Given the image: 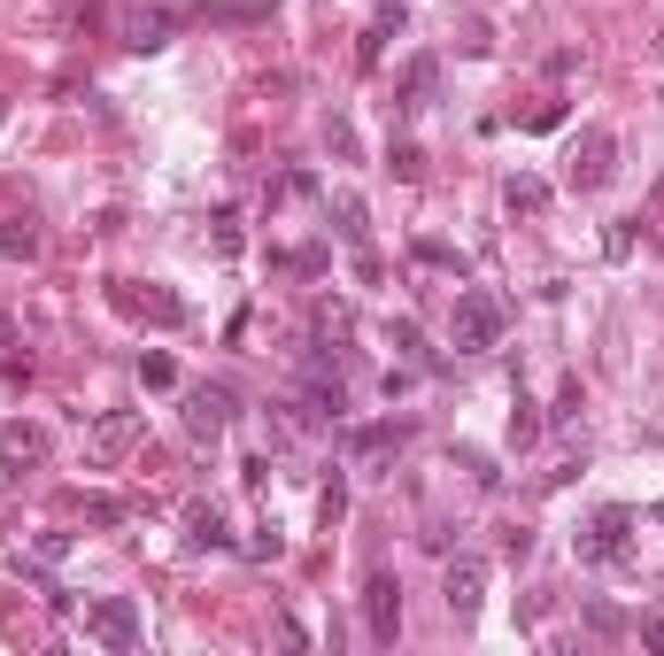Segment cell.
I'll return each mask as SVG.
<instances>
[{
    "instance_id": "8992f818",
    "label": "cell",
    "mask_w": 664,
    "mask_h": 656,
    "mask_svg": "<svg viewBox=\"0 0 664 656\" xmlns=\"http://www.w3.org/2000/svg\"><path fill=\"white\" fill-rule=\"evenodd\" d=\"M86 633H94L101 648H139V603H132V595H101V603L86 610Z\"/></svg>"
},
{
    "instance_id": "44dd1931",
    "label": "cell",
    "mask_w": 664,
    "mask_h": 656,
    "mask_svg": "<svg viewBox=\"0 0 664 656\" xmlns=\"http://www.w3.org/2000/svg\"><path fill=\"white\" fill-rule=\"evenodd\" d=\"M549 425H556V433H571V425H579V379H571V386L556 394V409H549Z\"/></svg>"
},
{
    "instance_id": "cb8c5ba5",
    "label": "cell",
    "mask_w": 664,
    "mask_h": 656,
    "mask_svg": "<svg viewBox=\"0 0 664 656\" xmlns=\"http://www.w3.org/2000/svg\"><path fill=\"white\" fill-rule=\"evenodd\" d=\"M456 463H464V471H471V479H479V486H494V479H503V471H494V463H487V456H479V448H456Z\"/></svg>"
},
{
    "instance_id": "3957f363",
    "label": "cell",
    "mask_w": 664,
    "mask_h": 656,
    "mask_svg": "<svg viewBox=\"0 0 664 656\" xmlns=\"http://www.w3.org/2000/svg\"><path fill=\"white\" fill-rule=\"evenodd\" d=\"M626 548H634V510L626 503L595 510L588 533H579V556H588V564H626Z\"/></svg>"
},
{
    "instance_id": "484cf974",
    "label": "cell",
    "mask_w": 664,
    "mask_h": 656,
    "mask_svg": "<svg viewBox=\"0 0 664 656\" xmlns=\"http://www.w3.org/2000/svg\"><path fill=\"white\" fill-rule=\"evenodd\" d=\"M286 541H279V525H256V541H247V556H279Z\"/></svg>"
},
{
    "instance_id": "9a60e30c",
    "label": "cell",
    "mask_w": 664,
    "mask_h": 656,
    "mask_svg": "<svg viewBox=\"0 0 664 656\" xmlns=\"http://www.w3.org/2000/svg\"><path fill=\"white\" fill-rule=\"evenodd\" d=\"M402 441H409V425H394V418H386V425H356V433H348V456H386V448H402Z\"/></svg>"
},
{
    "instance_id": "7c38bea8",
    "label": "cell",
    "mask_w": 664,
    "mask_h": 656,
    "mask_svg": "<svg viewBox=\"0 0 664 656\" xmlns=\"http://www.w3.org/2000/svg\"><path fill=\"white\" fill-rule=\"evenodd\" d=\"M116 301H124L132 317H155V324H186V301H179V294H132V286H124Z\"/></svg>"
},
{
    "instance_id": "9c48e42d",
    "label": "cell",
    "mask_w": 664,
    "mask_h": 656,
    "mask_svg": "<svg viewBox=\"0 0 664 656\" xmlns=\"http://www.w3.org/2000/svg\"><path fill=\"white\" fill-rule=\"evenodd\" d=\"M179 24H186V9H132L124 16V47L132 54H155V47H171Z\"/></svg>"
},
{
    "instance_id": "30bf717a",
    "label": "cell",
    "mask_w": 664,
    "mask_h": 656,
    "mask_svg": "<svg viewBox=\"0 0 664 656\" xmlns=\"http://www.w3.org/2000/svg\"><path fill=\"white\" fill-rule=\"evenodd\" d=\"M47 456V433L39 425H0V471H24Z\"/></svg>"
},
{
    "instance_id": "5b68a950",
    "label": "cell",
    "mask_w": 664,
    "mask_h": 656,
    "mask_svg": "<svg viewBox=\"0 0 664 656\" xmlns=\"http://www.w3.org/2000/svg\"><path fill=\"white\" fill-rule=\"evenodd\" d=\"M179 418H186V433H194V441H217V433L232 425V394L201 379V386H186V394H179Z\"/></svg>"
},
{
    "instance_id": "52a82bcc",
    "label": "cell",
    "mask_w": 664,
    "mask_h": 656,
    "mask_svg": "<svg viewBox=\"0 0 664 656\" xmlns=\"http://www.w3.org/2000/svg\"><path fill=\"white\" fill-rule=\"evenodd\" d=\"M441 595H448V610H456V618H471V610L487 603V556H448Z\"/></svg>"
},
{
    "instance_id": "7a4b0ae2",
    "label": "cell",
    "mask_w": 664,
    "mask_h": 656,
    "mask_svg": "<svg viewBox=\"0 0 664 656\" xmlns=\"http://www.w3.org/2000/svg\"><path fill=\"white\" fill-rule=\"evenodd\" d=\"M611 178H618V139L595 124V132L571 139V154H564V186H571V194H603Z\"/></svg>"
},
{
    "instance_id": "f546056e",
    "label": "cell",
    "mask_w": 664,
    "mask_h": 656,
    "mask_svg": "<svg viewBox=\"0 0 664 656\" xmlns=\"http://www.w3.org/2000/svg\"><path fill=\"white\" fill-rule=\"evenodd\" d=\"M649 518H656V525H664V503H649Z\"/></svg>"
},
{
    "instance_id": "277c9868",
    "label": "cell",
    "mask_w": 664,
    "mask_h": 656,
    "mask_svg": "<svg viewBox=\"0 0 664 656\" xmlns=\"http://www.w3.org/2000/svg\"><path fill=\"white\" fill-rule=\"evenodd\" d=\"M139 433H147L139 409H109V418H94V433H86V456L109 471V463H124V456L139 448Z\"/></svg>"
},
{
    "instance_id": "6da1fadb",
    "label": "cell",
    "mask_w": 664,
    "mask_h": 656,
    "mask_svg": "<svg viewBox=\"0 0 664 656\" xmlns=\"http://www.w3.org/2000/svg\"><path fill=\"white\" fill-rule=\"evenodd\" d=\"M503 324H511L503 294H487V286H456V317H448L456 356H487L494 341H503Z\"/></svg>"
},
{
    "instance_id": "83f0119b",
    "label": "cell",
    "mask_w": 664,
    "mask_h": 656,
    "mask_svg": "<svg viewBox=\"0 0 664 656\" xmlns=\"http://www.w3.org/2000/svg\"><path fill=\"white\" fill-rule=\"evenodd\" d=\"M70 556V533H39V564H62Z\"/></svg>"
},
{
    "instance_id": "ba28073f",
    "label": "cell",
    "mask_w": 664,
    "mask_h": 656,
    "mask_svg": "<svg viewBox=\"0 0 664 656\" xmlns=\"http://www.w3.org/2000/svg\"><path fill=\"white\" fill-rule=\"evenodd\" d=\"M364 626H371V641H394V626H402V580L394 571L364 580Z\"/></svg>"
},
{
    "instance_id": "f1b7e54d",
    "label": "cell",
    "mask_w": 664,
    "mask_h": 656,
    "mask_svg": "<svg viewBox=\"0 0 664 656\" xmlns=\"http://www.w3.org/2000/svg\"><path fill=\"white\" fill-rule=\"evenodd\" d=\"M641 641H649V648H664V618H649V626H641Z\"/></svg>"
},
{
    "instance_id": "ac0fdd59",
    "label": "cell",
    "mask_w": 664,
    "mask_h": 656,
    "mask_svg": "<svg viewBox=\"0 0 664 656\" xmlns=\"http://www.w3.org/2000/svg\"><path fill=\"white\" fill-rule=\"evenodd\" d=\"M139 379H147V386H179V363L162 356V348H147V356H139Z\"/></svg>"
},
{
    "instance_id": "d6986e66",
    "label": "cell",
    "mask_w": 664,
    "mask_h": 656,
    "mask_svg": "<svg viewBox=\"0 0 664 656\" xmlns=\"http://www.w3.org/2000/svg\"><path fill=\"white\" fill-rule=\"evenodd\" d=\"M541 425H549V418H533V401L518 394V409H511V441L526 448V441H541Z\"/></svg>"
},
{
    "instance_id": "2e32d148",
    "label": "cell",
    "mask_w": 664,
    "mask_h": 656,
    "mask_svg": "<svg viewBox=\"0 0 664 656\" xmlns=\"http://www.w3.org/2000/svg\"><path fill=\"white\" fill-rule=\"evenodd\" d=\"M433 86H441V70H433V62H409V77H402V109H433Z\"/></svg>"
},
{
    "instance_id": "8fae6325",
    "label": "cell",
    "mask_w": 664,
    "mask_h": 656,
    "mask_svg": "<svg viewBox=\"0 0 664 656\" xmlns=\"http://www.w3.org/2000/svg\"><path fill=\"white\" fill-rule=\"evenodd\" d=\"M186 548H232V533H224L217 503H194V510H186Z\"/></svg>"
},
{
    "instance_id": "e0dca14e",
    "label": "cell",
    "mask_w": 664,
    "mask_h": 656,
    "mask_svg": "<svg viewBox=\"0 0 664 656\" xmlns=\"http://www.w3.org/2000/svg\"><path fill=\"white\" fill-rule=\"evenodd\" d=\"M0 256H16V263L39 256V224L32 216H9V224H0Z\"/></svg>"
},
{
    "instance_id": "4316f807",
    "label": "cell",
    "mask_w": 664,
    "mask_h": 656,
    "mask_svg": "<svg viewBox=\"0 0 664 656\" xmlns=\"http://www.w3.org/2000/svg\"><path fill=\"white\" fill-rule=\"evenodd\" d=\"M526 124H533V132H556V124H564V101H541V109H533Z\"/></svg>"
},
{
    "instance_id": "5bb4252c",
    "label": "cell",
    "mask_w": 664,
    "mask_h": 656,
    "mask_svg": "<svg viewBox=\"0 0 664 656\" xmlns=\"http://www.w3.org/2000/svg\"><path fill=\"white\" fill-rule=\"evenodd\" d=\"M503 201H511V216H541V209H549V178H533V171H518V178L503 186Z\"/></svg>"
},
{
    "instance_id": "603a6c76",
    "label": "cell",
    "mask_w": 664,
    "mask_h": 656,
    "mask_svg": "<svg viewBox=\"0 0 664 656\" xmlns=\"http://www.w3.org/2000/svg\"><path fill=\"white\" fill-rule=\"evenodd\" d=\"M86 518H94V525H124V503H116V495H86Z\"/></svg>"
},
{
    "instance_id": "7402d4cb",
    "label": "cell",
    "mask_w": 664,
    "mask_h": 656,
    "mask_svg": "<svg viewBox=\"0 0 664 656\" xmlns=\"http://www.w3.org/2000/svg\"><path fill=\"white\" fill-rule=\"evenodd\" d=\"M332 216H341V239H364V201H356V194L332 201Z\"/></svg>"
},
{
    "instance_id": "ffe728a7",
    "label": "cell",
    "mask_w": 664,
    "mask_h": 656,
    "mask_svg": "<svg viewBox=\"0 0 664 656\" xmlns=\"http://www.w3.org/2000/svg\"><path fill=\"white\" fill-rule=\"evenodd\" d=\"M634 239H641V232H634V216H626V224H611V232H603V256H611V263H626V256H634Z\"/></svg>"
},
{
    "instance_id": "4fadbf2b",
    "label": "cell",
    "mask_w": 664,
    "mask_h": 656,
    "mask_svg": "<svg viewBox=\"0 0 664 656\" xmlns=\"http://www.w3.org/2000/svg\"><path fill=\"white\" fill-rule=\"evenodd\" d=\"M386 39H402V9H379V16H371V32H364V47H356V62H364V70H379V54H386Z\"/></svg>"
},
{
    "instance_id": "d4e9b609",
    "label": "cell",
    "mask_w": 664,
    "mask_h": 656,
    "mask_svg": "<svg viewBox=\"0 0 664 656\" xmlns=\"http://www.w3.org/2000/svg\"><path fill=\"white\" fill-rule=\"evenodd\" d=\"M209 239H217V256H239V216H217Z\"/></svg>"
}]
</instances>
